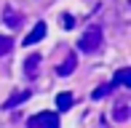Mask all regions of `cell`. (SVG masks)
Segmentation results:
<instances>
[{"mask_svg": "<svg viewBox=\"0 0 131 128\" xmlns=\"http://www.w3.org/2000/svg\"><path fill=\"white\" fill-rule=\"evenodd\" d=\"M27 128H59V115L56 112H38L27 120Z\"/></svg>", "mask_w": 131, "mask_h": 128, "instance_id": "cell-2", "label": "cell"}, {"mask_svg": "<svg viewBox=\"0 0 131 128\" xmlns=\"http://www.w3.org/2000/svg\"><path fill=\"white\" fill-rule=\"evenodd\" d=\"M112 118H115L118 123H126V120L131 118V107H128L126 101H118V104H115V109H112Z\"/></svg>", "mask_w": 131, "mask_h": 128, "instance_id": "cell-8", "label": "cell"}, {"mask_svg": "<svg viewBox=\"0 0 131 128\" xmlns=\"http://www.w3.org/2000/svg\"><path fill=\"white\" fill-rule=\"evenodd\" d=\"M62 27H64V30H72V27H75V19H72L70 14H64V16H62Z\"/></svg>", "mask_w": 131, "mask_h": 128, "instance_id": "cell-12", "label": "cell"}, {"mask_svg": "<svg viewBox=\"0 0 131 128\" xmlns=\"http://www.w3.org/2000/svg\"><path fill=\"white\" fill-rule=\"evenodd\" d=\"M118 85H131V69H128V67L118 69V72H115V78L110 80V88H112V91H115Z\"/></svg>", "mask_w": 131, "mask_h": 128, "instance_id": "cell-5", "label": "cell"}, {"mask_svg": "<svg viewBox=\"0 0 131 128\" xmlns=\"http://www.w3.org/2000/svg\"><path fill=\"white\" fill-rule=\"evenodd\" d=\"M29 96H32V91H29V88H27V91H19V94H14V96L8 99V101L3 104V109H14L16 104H21V101H27Z\"/></svg>", "mask_w": 131, "mask_h": 128, "instance_id": "cell-9", "label": "cell"}, {"mask_svg": "<svg viewBox=\"0 0 131 128\" xmlns=\"http://www.w3.org/2000/svg\"><path fill=\"white\" fill-rule=\"evenodd\" d=\"M43 37H46V21H38V24L29 30V35L24 37V45H35V43H40Z\"/></svg>", "mask_w": 131, "mask_h": 128, "instance_id": "cell-4", "label": "cell"}, {"mask_svg": "<svg viewBox=\"0 0 131 128\" xmlns=\"http://www.w3.org/2000/svg\"><path fill=\"white\" fill-rule=\"evenodd\" d=\"M3 21L11 27V30H19V27H21V16L16 14L14 8H3Z\"/></svg>", "mask_w": 131, "mask_h": 128, "instance_id": "cell-7", "label": "cell"}, {"mask_svg": "<svg viewBox=\"0 0 131 128\" xmlns=\"http://www.w3.org/2000/svg\"><path fill=\"white\" fill-rule=\"evenodd\" d=\"M72 104H75V96L72 94H59L56 96V109H59V112H67Z\"/></svg>", "mask_w": 131, "mask_h": 128, "instance_id": "cell-10", "label": "cell"}, {"mask_svg": "<svg viewBox=\"0 0 131 128\" xmlns=\"http://www.w3.org/2000/svg\"><path fill=\"white\" fill-rule=\"evenodd\" d=\"M75 64H78L75 54H67V59L56 67V75H62V78H64V75H72V72H75Z\"/></svg>", "mask_w": 131, "mask_h": 128, "instance_id": "cell-6", "label": "cell"}, {"mask_svg": "<svg viewBox=\"0 0 131 128\" xmlns=\"http://www.w3.org/2000/svg\"><path fill=\"white\" fill-rule=\"evenodd\" d=\"M38 72H40V56L32 54V56H27V59H24V78H27V80H35V78H38Z\"/></svg>", "mask_w": 131, "mask_h": 128, "instance_id": "cell-3", "label": "cell"}, {"mask_svg": "<svg viewBox=\"0 0 131 128\" xmlns=\"http://www.w3.org/2000/svg\"><path fill=\"white\" fill-rule=\"evenodd\" d=\"M11 51H14V37H8V35H0V56H8Z\"/></svg>", "mask_w": 131, "mask_h": 128, "instance_id": "cell-11", "label": "cell"}, {"mask_svg": "<svg viewBox=\"0 0 131 128\" xmlns=\"http://www.w3.org/2000/svg\"><path fill=\"white\" fill-rule=\"evenodd\" d=\"M102 43H104L102 27H99V24H91L86 32L80 35V40H78V48L83 51V54H96V51L102 48Z\"/></svg>", "mask_w": 131, "mask_h": 128, "instance_id": "cell-1", "label": "cell"}, {"mask_svg": "<svg viewBox=\"0 0 131 128\" xmlns=\"http://www.w3.org/2000/svg\"><path fill=\"white\" fill-rule=\"evenodd\" d=\"M110 83H107V85H102V88H96V91H94V99H102V96H107V94H110Z\"/></svg>", "mask_w": 131, "mask_h": 128, "instance_id": "cell-13", "label": "cell"}]
</instances>
